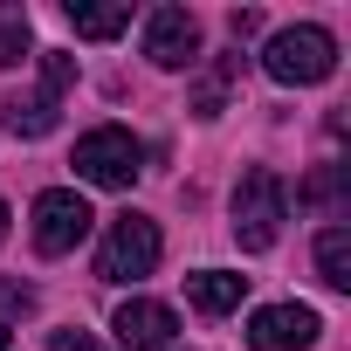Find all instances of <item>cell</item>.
I'll list each match as a JSON object with an SVG mask.
<instances>
[{"label": "cell", "mask_w": 351, "mask_h": 351, "mask_svg": "<svg viewBox=\"0 0 351 351\" xmlns=\"http://www.w3.org/2000/svg\"><path fill=\"white\" fill-rule=\"evenodd\" d=\"M282 221H289V186L276 180L269 165H248L241 186H234V241L248 255H262V248H276Z\"/></svg>", "instance_id": "6da1fadb"}, {"label": "cell", "mask_w": 351, "mask_h": 351, "mask_svg": "<svg viewBox=\"0 0 351 351\" xmlns=\"http://www.w3.org/2000/svg\"><path fill=\"white\" fill-rule=\"evenodd\" d=\"M76 180H90V186H110V193H124L138 172H145V145L124 131V124H97V131H83L76 138Z\"/></svg>", "instance_id": "7a4b0ae2"}, {"label": "cell", "mask_w": 351, "mask_h": 351, "mask_svg": "<svg viewBox=\"0 0 351 351\" xmlns=\"http://www.w3.org/2000/svg\"><path fill=\"white\" fill-rule=\"evenodd\" d=\"M262 69L276 76V83H289V90H310V83H324L330 69H337V42L324 35V28H282V35H269V49H262Z\"/></svg>", "instance_id": "3957f363"}, {"label": "cell", "mask_w": 351, "mask_h": 351, "mask_svg": "<svg viewBox=\"0 0 351 351\" xmlns=\"http://www.w3.org/2000/svg\"><path fill=\"white\" fill-rule=\"evenodd\" d=\"M158 221L152 214H117L110 221V234H104V248H97V276L104 282H138V276H152L158 269Z\"/></svg>", "instance_id": "277c9868"}, {"label": "cell", "mask_w": 351, "mask_h": 351, "mask_svg": "<svg viewBox=\"0 0 351 351\" xmlns=\"http://www.w3.org/2000/svg\"><path fill=\"white\" fill-rule=\"evenodd\" d=\"M90 200L76 193V186H49V193H35V248L42 255H69L83 234H90Z\"/></svg>", "instance_id": "5b68a950"}, {"label": "cell", "mask_w": 351, "mask_h": 351, "mask_svg": "<svg viewBox=\"0 0 351 351\" xmlns=\"http://www.w3.org/2000/svg\"><path fill=\"white\" fill-rule=\"evenodd\" d=\"M317 330H324V317L310 303H269V310L248 317V344L255 351H310Z\"/></svg>", "instance_id": "8992f818"}, {"label": "cell", "mask_w": 351, "mask_h": 351, "mask_svg": "<svg viewBox=\"0 0 351 351\" xmlns=\"http://www.w3.org/2000/svg\"><path fill=\"white\" fill-rule=\"evenodd\" d=\"M145 56H152L158 69L200 62V21H193L186 8H152V14H145Z\"/></svg>", "instance_id": "52a82bcc"}, {"label": "cell", "mask_w": 351, "mask_h": 351, "mask_svg": "<svg viewBox=\"0 0 351 351\" xmlns=\"http://www.w3.org/2000/svg\"><path fill=\"white\" fill-rule=\"evenodd\" d=\"M110 330H117V344H124V351H165V344H172V330H180V317H172L165 303H152V296H131V303H117Z\"/></svg>", "instance_id": "ba28073f"}, {"label": "cell", "mask_w": 351, "mask_h": 351, "mask_svg": "<svg viewBox=\"0 0 351 351\" xmlns=\"http://www.w3.org/2000/svg\"><path fill=\"white\" fill-rule=\"evenodd\" d=\"M186 296H193V310H207V317H228V310H241V296H248V276L200 269V276H186Z\"/></svg>", "instance_id": "9c48e42d"}, {"label": "cell", "mask_w": 351, "mask_h": 351, "mask_svg": "<svg viewBox=\"0 0 351 351\" xmlns=\"http://www.w3.org/2000/svg\"><path fill=\"white\" fill-rule=\"evenodd\" d=\"M56 104H62V97H49V90L14 97V104H8V131H14V138H49V131H56Z\"/></svg>", "instance_id": "30bf717a"}, {"label": "cell", "mask_w": 351, "mask_h": 351, "mask_svg": "<svg viewBox=\"0 0 351 351\" xmlns=\"http://www.w3.org/2000/svg\"><path fill=\"white\" fill-rule=\"evenodd\" d=\"M317 276L330 282V289H351V228H324L317 234Z\"/></svg>", "instance_id": "8fae6325"}, {"label": "cell", "mask_w": 351, "mask_h": 351, "mask_svg": "<svg viewBox=\"0 0 351 351\" xmlns=\"http://www.w3.org/2000/svg\"><path fill=\"white\" fill-rule=\"evenodd\" d=\"M69 28L90 35V42H110L131 28V8H83V0H69Z\"/></svg>", "instance_id": "7c38bea8"}, {"label": "cell", "mask_w": 351, "mask_h": 351, "mask_svg": "<svg viewBox=\"0 0 351 351\" xmlns=\"http://www.w3.org/2000/svg\"><path fill=\"white\" fill-rule=\"evenodd\" d=\"M28 56V8H0V69Z\"/></svg>", "instance_id": "4fadbf2b"}, {"label": "cell", "mask_w": 351, "mask_h": 351, "mask_svg": "<svg viewBox=\"0 0 351 351\" xmlns=\"http://www.w3.org/2000/svg\"><path fill=\"white\" fill-rule=\"evenodd\" d=\"M234 69H241V56H221V69L200 83V97H193V110L200 117H221V104H228V83H234Z\"/></svg>", "instance_id": "5bb4252c"}, {"label": "cell", "mask_w": 351, "mask_h": 351, "mask_svg": "<svg viewBox=\"0 0 351 351\" xmlns=\"http://www.w3.org/2000/svg\"><path fill=\"white\" fill-rule=\"evenodd\" d=\"M69 76H76V62H69L62 49H49V56H42V90H49V97H62V90H69Z\"/></svg>", "instance_id": "9a60e30c"}, {"label": "cell", "mask_w": 351, "mask_h": 351, "mask_svg": "<svg viewBox=\"0 0 351 351\" xmlns=\"http://www.w3.org/2000/svg\"><path fill=\"white\" fill-rule=\"evenodd\" d=\"M0 310H8V317H28V310H35V289H28V282H8V276H0Z\"/></svg>", "instance_id": "2e32d148"}, {"label": "cell", "mask_w": 351, "mask_h": 351, "mask_svg": "<svg viewBox=\"0 0 351 351\" xmlns=\"http://www.w3.org/2000/svg\"><path fill=\"white\" fill-rule=\"evenodd\" d=\"M49 351H104V344H97L90 330H56V337H49Z\"/></svg>", "instance_id": "e0dca14e"}, {"label": "cell", "mask_w": 351, "mask_h": 351, "mask_svg": "<svg viewBox=\"0 0 351 351\" xmlns=\"http://www.w3.org/2000/svg\"><path fill=\"white\" fill-rule=\"evenodd\" d=\"M228 28H234V42H248V35H262V14H255V8H234Z\"/></svg>", "instance_id": "ac0fdd59"}, {"label": "cell", "mask_w": 351, "mask_h": 351, "mask_svg": "<svg viewBox=\"0 0 351 351\" xmlns=\"http://www.w3.org/2000/svg\"><path fill=\"white\" fill-rule=\"evenodd\" d=\"M0 241H8V200H0Z\"/></svg>", "instance_id": "d6986e66"}, {"label": "cell", "mask_w": 351, "mask_h": 351, "mask_svg": "<svg viewBox=\"0 0 351 351\" xmlns=\"http://www.w3.org/2000/svg\"><path fill=\"white\" fill-rule=\"evenodd\" d=\"M0 351H8V324H0Z\"/></svg>", "instance_id": "ffe728a7"}]
</instances>
